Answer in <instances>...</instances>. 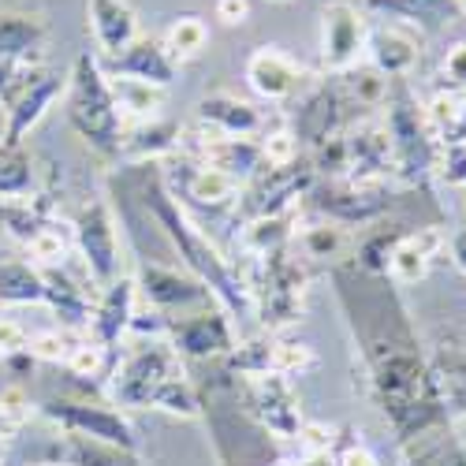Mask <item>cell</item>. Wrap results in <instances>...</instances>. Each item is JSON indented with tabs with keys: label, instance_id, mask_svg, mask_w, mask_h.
Instances as JSON below:
<instances>
[{
	"label": "cell",
	"instance_id": "cell-1",
	"mask_svg": "<svg viewBox=\"0 0 466 466\" xmlns=\"http://www.w3.org/2000/svg\"><path fill=\"white\" fill-rule=\"evenodd\" d=\"M388 277H366L347 284L339 273V299L351 309V321L362 325V343L370 359V380L380 410L392 418V425L407 441L437 437L448 430V410L441 400V388L433 366L418 351V336L403 302L396 299Z\"/></svg>",
	"mask_w": 466,
	"mask_h": 466
},
{
	"label": "cell",
	"instance_id": "cell-2",
	"mask_svg": "<svg viewBox=\"0 0 466 466\" xmlns=\"http://www.w3.org/2000/svg\"><path fill=\"white\" fill-rule=\"evenodd\" d=\"M142 202H146V213L153 217V224L165 231V239L172 243V250H176V254L183 258V265L190 268V277L202 280V284L209 288V295L224 306V314H239V309L250 306V288L239 280L236 268H231V265L220 258V250L187 220L179 198L161 183L157 172L146 176Z\"/></svg>",
	"mask_w": 466,
	"mask_h": 466
},
{
	"label": "cell",
	"instance_id": "cell-3",
	"mask_svg": "<svg viewBox=\"0 0 466 466\" xmlns=\"http://www.w3.org/2000/svg\"><path fill=\"white\" fill-rule=\"evenodd\" d=\"M67 120L97 153H120L124 146V112L116 105L112 79L101 60L90 53L75 56L67 75Z\"/></svg>",
	"mask_w": 466,
	"mask_h": 466
},
{
	"label": "cell",
	"instance_id": "cell-4",
	"mask_svg": "<svg viewBox=\"0 0 466 466\" xmlns=\"http://www.w3.org/2000/svg\"><path fill=\"white\" fill-rule=\"evenodd\" d=\"M388 142H392V161L396 172L410 183L425 179L430 172H437V157H441V142L425 120V108L418 101H410V94L400 86L392 105H388V120H384Z\"/></svg>",
	"mask_w": 466,
	"mask_h": 466
},
{
	"label": "cell",
	"instance_id": "cell-5",
	"mask_svg": "<svg viewBox=\"0 0 466 466\" xmlns=\"http://www.w3.org/2000/svg\"><path fill=\"white\" fill-rule=\"evenodd\" d=\"M306 295V268L299 258H291L288 247L258 258V284L250 288V299H258V314L268 329H284L299 321Z\"/></svg>",
	"mask_w": 466,
	"mask_h": 466
},
{
	"label": "cell",
	"instance_id": "cell-6",
	"mask_svg": "<svg viewBox=\"0 0 466 466\" xmlns=\"http://www.w3.org/2000/svg\"><path fill=\"white\" fill-rule=\"evenodd\" d=\"M67 90V75L60 71H49L46 64H34V67H23L19 75L0 86V101H5V112H8V127H5V142L8 146H19L23 135L42 120L46 108Z\"/></svg>",
	"mask_w": 466,
	"mask_h": 466
},
{
	"label": "cell",
	"instance_id": "cell-7",
	"mask_svg": "<svg viewBox=\"0 0 466 466\" xmlns=\"http://www.w3.org/2000/svg\"><path fill=\"white\" fill-rule=\"evenodd\" d=\"M179 373L183 370H179V355L172 351V343H161V339L138 343L124 359V366L116 370L112 396L124 407H153L157 392Z\"/></svg>",
	"mask_w": 466,
	"mask_h": 466
},
{
	"label": "cell",
	"instance_id": "cell-8",
	"mask_svg": "<svg viewBox=\"0 0 466 466\" xmlns=\"http://www.w3.org/2000/svg\"><path fill=\"white\" fill-rule=\"evenodd\" d=\"M366 19L355 5L332 0L321 8V64L332 75H343L362 64L366 56Z\"/></svg>",
	"mask_w": 466,
	"mask_h": 466
},
{
	"label": "cell",
	"instance_id": "cell-9",
	"mask_svg": "<svg viewBox=\"0 0 466 466\" xmlns=\"http://www.w3.org/2000/svg\"><path fill=\"white\" fill-rule=\"evenodd\" d=\"M314 206L332 224H370L392 209V194L384 183H351V179H329L325 187L309 190Z\"/></svg>",
	"mask_w": 466,
	"mask_h": 466
},
{
	"label": "cell",
	"instance_id": "cell-10",
	"mask_svg": "<svg viewBox=\"0 0 466 466\" xmlns=\"http://www.w3.org/2000/svg\"><path fill=\"white\" fill-rule=\"evenodd\" d=\"M366 56H370V67L380 75V79H396L403 83L407 75L418 67V56H421V30L396 15L380 26H373L366 34Z\"/></svg>",
	"mask_w": 466,
	"mask_h": 466
},
{
	"label": "cell",
	"instance_id": "cell-11",
	"mask_svg": "<svg viewBox=\"0 0 466 466\" xmlns=\"http://www.w3.org/2000/svg\"><path fill=\"white\" fill-rule=\"evenodd\" d=\"M75 239H79L83 261L94 284H112L120 277V239H116V220L105 202H90L75 220Z\"/></svg>",
	"mask_w": 466,
	"mask_h": 466
},
{
	"label": "cell",
	"instance_id": "cell-12",
	"mask_svg": "<svg viewBox=\"0 0 466 466\" xmlns=\"http://www.w3.org/2000/svg\"><path fill=\"white\" fill-rule=\"evenodd\" d=\"M309 190V172L299 165L288 168H261L254 176V187L247 194H239V213L243 220H258V217H277V213H295V198Z\"/></svg>",
	"mask_w": 466,
	"mask_h": 466
},
{
	"label": "cell",
	"instance_id": "cell-13",
	"mask_svg": "<svg viewBox=\"0 0 466 466\" xmlns=\"http://www.w3.org/2000/svg\"><path fill=\"white\" fill-rule=\"evenodd\" d=\"M250 407L258 421L273 437H299L302 418H299V396L291 388V377L284 373H254L250 377Z\"/></svg>",
	"mask_w": 466,
	"mask_h": 466
},
{
	"label": "cell",
	"instance_id": "cell-14",
	"mask_svg": "<svg viewBox=\"0 0 466 466\" xmlns=\"http://www.w3.org/2000/svg\"><path fill=\"white\" fill-rule=\"evenodd\" d=\"M176 71H179V64L168 56L161 37H153V34H138L120 56H112L105 64L108 79H135V83L157 86V90L176 83Z\"/></svg>",
	"mask_w": 466,
	"mask_h": 466
},
{
	"label": "cell",
	"instance_id": "cell-15",
	"mask_svg": "<svg viewBox=\"0 0 466 466\" xmlns=\"http://www.w3.org/2000/svg\"><path fill=\"white\" fill-rule=\"evenodd\" d=\"M243 75H247V86H250L261 101H273V105L291 101V97L302 90V79H306L302 64H299L295 56H288L284 49H277V46L254 49V53L247 56Z\"/></svg>",
	"mask_w": 466,
	"mask_h": 466
},
{
	"label": "cell",
	"instance_id": "cell-16",
	"mask_svg": "<svg viewBox=\"0 0 466 466\" xmlns=\"http://www.w3.org/2000/svg\"><path fill=\"white\" fill-rule=\"evenodd\" d=\"M172 329V351L187 355V359H213V355H228L236 351V332L224 309H202V314H190L168 325Z\"/></svg>",
	"mask_w": 466,
	"mask_h": 466
},
{
	"label": "cell",
	"instance_id": "cell-17",
	"mask_svg": "<svg viewBox=\"0 0 466 466\" xmlns=\"http://www.w3.org/2000/svg\"><path fill=\"white\" fill-rule=\"evenodd\" d=\"M198 120L202 127H209V135H224V138H265L268 131V116L254 105L243 101L236 94H209L198 101Z\"/></svg>",
	"mask_w": 466,
	"mask_h": 466
},
{
	"label": "cell",
	"instance_id": "cell-18",
	"mask_svg": "<svg viewBox=\"0 0 466 466\" xmlns=\"http://www.w3.org/2000/svg\"><path fill=\"white\" fill-rule=\"evenodd\" d=\"M146 302L153 309H183V306H198V302H209V288L194 277H183L179 268L172 265H157L149 261L142 273H138V284H135Z\"/></svg>",
	"mask_w": 466,
	"mask_h": 466
},
{
	"label": "cell",
	"instance_id": "cell-19",
	"mask_svg": "<svg viewBox=\"0 0 466 466\" xmlns=\"http://www.w3.org/2000/svg\"><path fill=\"white\" fill-rule=\"evenodd\" d=\"M86 26L105 60L120 56L138 37V15L127 0H86Z\"/></svg>",
	"mask_w": 466,
	"mask_h": 466
},
{
	"label": "cell",
	"instance_id": "cell-20",
	"mask_svg": "<svg viewBox=\"0 0 466 466\" xmlns=\"http://www.w3.org/2000/svg\"><path fill=\"white\" fill-rule=\"evenodd\" d=\"M135 291H138V288H135L131 277H116L112 284L101 288V299H97V306H94L90 321H94L97 343L105 347L108 355L116 351V343L124 339V332H127L131 321H135Z\"/></svg>",
	"mask_w": 466,
	"mask_h": 466
},
{
	"label": "cell",
	"instance_id": "cell-21",
	"mask_svg": "<svg viewBox=\"0 0 466 466\" xmlns=\"http://www.w3.org/2000/svg\"><path fill=\"white\" fill-rule=\"evenodd\" d=\"M194 153H198V165L217 168V172H224V176H231V179H254V176L265 168L261 142H258V138H224V135H209V138H198Z\"/></svg>",
	"mask_w": 466,
	"mask_h": 466
},
{
	"label": "cell",
	"instance_id": "cell-22",
	"mask_svg": "<svg viewBox=\"0 0 466 466\" xmlns=\"http://www.w3.org/2000/svg\"><path fill=\"white\" fill-rule=\"evenodd\" d=\"M444 250V231L441 228H418L396 243L392 258H388V280L392 284H418L430 277L437 254Z\"/></svg>",
	"mask_w": 466,
	"mask_h": 466
},
{
	"label": "cell",
	"instance_id": "cell-23",
	"mask_svg": "<svg viewBox=\"0 0 466 466\" xmlns=\"http://www.w3.org/2000/svg\"><path fill=\"white\" fill-rule=\"evenodd\" d=\"M53 414L71 425L79 437H90V441H101V444H112V448H124V451H135V433L131 425L108 410V407H83V403H56Z\"/></svg>",
	"mask_w": 466,
	"mask_h": 466
},
{
	"label": "cell",
	"instance_id": "cell-24",
	"mask_svg": "<svg viewBox=\"0 0 466 466\" xmlns=\"http://www.w3.org/2000/svg\"><path fill=\"white\" fill-rule=\"evenodd\" d=\"M49 30L37 15L0 12V64H42Z\"/></svg>",
	"mask_w": 466,
	"mask_h": 466
},
{
	"label": "cell",
	"instance_id": "cell-25",
	"mask_svg": "<svg viewBox=\"0 0 466 466\" xmlns=\"http://www.w3.org/2000/svg\"><path fill=\"white\" fill-rule=\"evenodd\" d=\"M183 142V131L179 124H168V120H142L131 135H124V146L120 153H127L131 161H157L165 153H172L176 146Z\"/></svg>",
	"mask_w": 466,
	"mask_h": 466
},
{
	"label": "cell",
	"instance_id": "cell-26",
	"mask_svg": "<svg viewBox=\"0 0 466 466\" xmlns=\"http://www.w3.org/2000/svg\"><path fill=\"white\" fill-rule=\"evenodd\" d=\"M187 198L202 209H228L239 202V179H231L217 168L190 165L187 168Z\"/></svg>",
	"mask_w": 466,
	"mask_h": 466
},
{
	"label": "cell",
	"instance_id": "cell-27",
	"mask_svg": "<svg viewBox=\"0 0 466 466\" xmlns=\"http://www.w3.org/2000/svg\"><path fill=\"white\" fill-rule=\"evenodd\" d=\"M46 277V302L60 314V321L64 325H83V321H90V295H86V288H79L67 273H60V268H49V273H42Z\"/></svg>",
	"mask_w": 466,
	"mask_h": 466
},
{
	"label": "cell",
	"instance_id": "cell-28",
	"mask_svg": "<svg viewBox=\"0 0 466 466\" xmlns=\"http://www.w3.org/2000/svg\"><path fill=\"white\" fill-rule=\"evenodd\" d=\"M295 213H277V217H258V220H247L243 224V236H239V247L250 254V258H261V254H273L280 247H288L295 239Z\"/></svg>",
	"mask_w": 466,
	"mask_h": 466
},
{
	"label": "cell",
	"instance_id": "cell-29",
	"mask_svg": "<svg viewBox=\"0 0 466 466\" xmlns=\"http://www.w3.org/2000/svg\"><path fill=\"white\" fill-rule=\"evenodd\" d=\"M165 49H168V56L176 60V64H187V60H194V56H202L206 53V46H209V26H206V19H198V15H179L168 30H165Z\"/></svg>",
	"mask_w": 466,
	"mask_h": 466
},
{
	"label": "cell",
	"instance_id": "cell-30",
	"mask_svg": "<svg viewBox=\"0 0 466 466\" xmlns=\"http://www.w3.org/2000/svg\"><path fill=\"white\" fill-rule=\"evenodd\" d=\"M0 302H46V277L26 261L0 265Z\"/></svg>",
	"mask_w": 466,
	"mask_h": 466
},
{
	"label": "cell",
	"instance_id": "cell-31",
	"mask_svg": "<svg viewBox=\"0 0 466 466\" xmlns=\"http://www.w3.org/2000/svg\"><path fill=\"white\" fill-rule=\"evenodd\" d=\"M295 243H299L306 261H336L347 247L343 228L332 224V220H321V224H309V228L295 231Z\"/></svg>",
	"mask_w": 466,
	"mask_h": 466
},
{
	"label": "cell",
	"instance_id": "cell-32",
	"mask_svg": "<svg viewBox=\"0 0 466 466\" xmlns=\"http://www.w3.org/2000/svg\"><path fill=\"white\" fill-rule=\"evenodd\" d=\"M34 187V168H30V157L19 149V146H8L0 142V198H26Z\"/></svg>",
	"mask_w": 466,
	"mask_h": 466
},
{
	"label": "cell",
	"instance_id": "cell-33",
	"mask_svg": "<svg viewBox=\"0 0 466 466\" xmlns=\"http://www.w3.org/2000/svg\"><path fill=\"white\" fill-rule=\"evenodd\" d=\"M112 94L120 112H135V116H153L161 108V90L157 86H146L135 79H112Z\"/></svg>",
	"mask_w": 466,
	"mask_h": 466
},
{
	"label": "cell",
	"instance_id": "cell-34",
	"mask_svg": "<svg viewBox=\"0 0 466 466\" xmlns=\"http://www.w3.org/2000/svg\"><path fill=\"white\" fill-rule=\"evenodd\" d=\"M314 366V351L306 343H288V339H268V373L295 377Z\"/></svg>",
	"mask_w": 466,
	"mask_h": 466
},
{
	"label": "cell",
	"instance_id": "cell-35",
	"mask_svg": "<svg viewBox=\"0 0 466 466\" xmlns=\"http://www.w3.org/2000/svg\"><path fill=\"white\" fill-rule=\"evenodd\" d=\"M153 407L157 410H168V414H179V418H194L198 414V392L190 388V380L179 373V377H172L161 392H157V400H153Z\"/></svg>",
	"mask_w": 466,
	"mask_h": 466
},
{
	"label": "cell",
	"instance_id": "cell-36",
	"mask_svg": "<svg viewBox=\"0 0 466 466\" xmlns=\"http://www.w3.org/2000/svg\"><path fill=\"white\" fill-rule=\"evenodd\" d=\"M105 362H108V351H105L97 339H79V343L71 347V355L64 359V366L75 377H101L105 373Z\"/></svg>",
	"mask_w": 466,
	"mask_h": 466
},
{
	"label": "cell",
	"instance_id": "cell-37",
	"mask_svg": "<svg viewBox=\"0 0 466 466\" xmlns=\"http://www.w3.org/2000/svg\"><path fill=\"white\" fill-rule=\"evenodd\" d=\"M261 157H265V168L299 165V138L291 131H268L261 138Z\"/></svg>",
	"mask_w": 466,
	"mask_h": 466
},
{
	"label": "cell",
	"instance_id": "cell-38",
	"mask_svg": "<svg viewBox=\"0 0 466 466\" xmlns=\"http://www.w3.org/2000/svg\"><path fill=\"white\" fill-rule=\"evenodd\" d=\"M26 250H30V258H34V261H42V265L56 268V265L67 258V239H64V231H60V228L46 224V228L37 231V236L26 243Z\"/></svg>",
	"mask_w": 466,
	"mask_h": 466
},
{
	"label": "cell",
	"instance_id": "cell-39",
	"mask_svg": "<svg viewBox=\"0 0 466 466\" xmlns=\"http://www.w3.org/2000/svg\"><path fill=\"white\" fill-rule=\"evenodd\" d=\"M430 448H425L414 466H466V444L451 441V437H425Z\"/></svg>",
	"mask_w": 466,
	"mask_h": 466
},
{
	"label": "cell",
	"instance_id": "cell-40",
	"mask_svg": "<svg viewBox=\"0 0 466 466\" xmlns=\"http://www.w3.org/2000/svg\"><path fill=\"white\" fill-rule=\"evenodd\" d=\"M71 339H67V332H60V329H53V332H37V336H30V343H26V351L34 355V359H46V362H64L67 355H71Z\"/></svg>",
	"mask_w": 466,
	"mask_h": 466
},
{
	"label": "cell",
	"instance_id": "cell-41",
	"mask_svg": "<svg viewBox=\"0 0 466 466\" xmlns=\"http://www.w3.org/2000/svg\"><path fill=\"white\" fill-rule=\"evenodd\" d=\"M437 176H441L448 187H466V142L441 146V157H437Z\"/></svg>",
	"mask_w": 466,
	"mask_h": 466
},
{
	"label": "cell",
	"instance_id": "cell-42",
	"mask_svg": "<svg viewBox=\"0 0 466 466\" xmlns=\"http://www.w3.org/2000/svg\"><path fill=\"white\" fill-rule=\"evenodd\" d=\"M441 79L444 86L441 90H451V94H466V42L451 46L444 64H441Z\"/></svg>",
	"mask_w": 466,
	"mask_h": 466
},
{
	"label": "cell",
	"instance_id": "cell-43",
	"mask_svg": "<svg viewBox=\"0 0 466 466\" xmlns=\"http://www.w3.org/2000/svg\"><path fill=\"white\" fill-rule=\"evenodd\" d=\"M213 12L224 26H243L250 19V0H217Z\"/></svg>",
	"mask_w": 466,
	"mask_h": 466
},
{
	"label": "cell",
	"instance_id": "cell-44",
	"mask_svg": "<svg viewBox=\"0 0 466 466\" xmlns=\"http://www.w3.org/2000/svg\"><path fill=\"white\" fill-rule=\"evenodd\" d=\"M299 441H302V451H321V448H332V430L329 425L309 421L299 430Z\"/></svg>",
	"mask_w": 466,
	"mask_h": 466
},
{
	"label": "cell",
	"instance_id": "cell-45",
	"mask_svg": "<svg viewBox=\"0 0 466 466\" xmlns=\"http://www.w3.org/2000/svg\"><path fill=\"white\" fill-rule=\"evenodd\" d=\"M336 466H380V459H377L370 448H362V444H347V448L339 451Z\"/></svg>",
	"mask_w": 466,
	"mask_h": 466
},
{
	"label": "cell",
	"instance_id": "cell-46",
	"mask_svg": "<svg viewBox=\"0 0 466 466\" xmlns=\"http://www.w3.org/2000/svg\"><path fill=\"white\" fill-rule=\"evenodd\" d=\"M455 142H466V94H459V112H455L451 127L441 135V146H455Z\"/></svg>",
	"mask_w": 466,
	"mask_h": 466
},
{
	"label": "cell",
	"instance_id": "cell-47",
	"mask_svg": "<svg viewBox=\"0 0 466 466\" xmlns=\"http://www.w3.org/2000/svg\"><path fill=\"white\" fill-rule=\"evenodd\" d=\"M26 332L12 321V318H0V351H15V347H23Z\"/></svg>",
	"mask_w": 466,
	"mask_h": 466
},
{
	"label": "cell",
	"instance_id": "cell-48",
	"mask_svg": "<svg viewBox=\"0 0 466 466\" xmlns=\"http://www.w3.org/2000/svg\"><path fill=\"white\" fill-rule=\"evenodd\" d=\"M448 250H451V261H455V268L466 277V228H459L455 236L448 239Z\"/></svg>",
	"mask_w": 466,
	"mask_h": 466
},
{
	"label": "cell",
	"instance_id": "cell-49",
	"mask_svg": "<svg viewBox=\"0 0 466 466\" xmlns=\"http://www.w3.org/2000/svg\"><path fill=\"white\" fill-rule=\"evenodd\" d=\"M295 466H336V455L332 448H321V451H302L295 459Z\"/></svg>",
	"mask_w": 466,
	"mask_h": 466
},
{
	"label": "cell",
	"instance_id": "cell-50",
	"mask_svg": "<svg viewBox=\"0 0 466 466\" xmlns=\"http://www.w3.org/2000/svg\"><path fill=\"white\" fill-rule=\"evenodd\" d=\"M444 0H414V8H441Z\"/></svg>",
	"mask_w": 466,
	"mask_h": 466
},
{
	"label": "cell",
	"instance_id": "cell-51",
	"mask_svg": "<svg viewBox=\"0 0 466 466\" xmlns=\"http://www.w3.org/2000/svg\"><path fill=\"white\" fill-rule=\"evenodd\" d=\"M451 5H455V8H459V12L466 15V0H451Z\"/></svg>",
	"mask_w": 466,
	"mask_h": 466
},
{
	"label": "cell",
	"instance_id": "cell-52",
	"mask_svg": "<svg viewBox=\"0 0 466 466\" xmlns=\"http://www.w3.org/2000/svg\"><path fill=\"white\" fill-rule=\"evenodd\" d=\"M268 5H291V0H268Z\"/></svg>",
	"mask_w": 466,
	"mask_h": 466
}]
</instances>
